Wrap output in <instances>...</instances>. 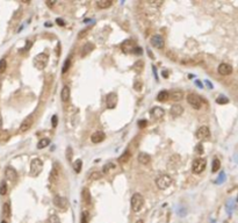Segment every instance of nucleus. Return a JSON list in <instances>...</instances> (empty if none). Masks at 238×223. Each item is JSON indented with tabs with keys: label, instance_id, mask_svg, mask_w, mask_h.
I'll return each instance as SVG.
<instances>
[{
	"label": "nucleus",
	"instance_id": "obj_13",
	"mask_svg": "<svg viewBox=\"0 0 238 223\" xmlns=\"http://www.w3.org/2000/svg\"><path fill=\"white\" fill-rule=\"evenodd\" d=\"M150 115H151L152 118H155V120H160L165 115V111L162 107H154L150 111Z\"/></svg>",
	"mask_w": 238,
	"mask_h": 223
},
{
	"label": "nucleus",
	"instance_id": "obj_40",
	"mask_svg": "<svg viewBox=\"0 0 238 223\" xmlns=\"http://www.w3.org/2000/svg\"><path fill=\"white\" fill-rule=\"evenodd\" d=\"M146 126H148V121H146V120H140V121H138V127L140 128H144Z\"/></svg>",
	"mask_w": 238,
	"mask_h": 223
},
{
	"label": "nucleus",
	"instance_id": "obj_6",
	"mask_svg": "<svg viewBox=\"0 0 238 223\" xmlns=\"http://www.w3.org/2000/svg\"><path fill=\"white\" fill-rule=\"evenodd\" d=\"M121 49L124 54H134L136 53V50L138 49L137 43L132 40H127L121 44Z\"/></svg>",
	"mask_w": 238,
	"mask_h": 223
},
{
	"label": "nucleus",
	"instance_id": "obj_11",
	"mask_svg": "<svg viewBox=\"0 0 238 223\" xmlns=\"http://www.w3.org/2000/svg\"><path fill=\"white\" fill-rule=\"evenodd\" d=\"M150 43H151L152 47H155V48H157V49H163V48H164V44H165V41H164L163 36H160V35H155V36L151 37Z\"/></svg>",
	"mask_w": 238,
	"mask_h": 223
},
{
	"label": "nucleus",
	"instance_id": "obj_21",
	"mask_svg": "<svg viewBox=\"0 0 238 223\" xmlns=\"http://www.w3.org/2000/svg\"><path fill=\"white\" fill-rule=\"evenodd\" d=\"M81 198H82L84 202L86 203V204H91V203H92L91 192L87 190V188H82V191H81Z\"/></svg>",
	"mask_w": 238,
	"mask_h": 223
},
{
	"label": "nucleus",
	"instance_id": "obj_46",
	"mask_svg": "<svg viewBox=\"0 0 238 223\" xmlns=\"http://www.w3.org/2000/svg\"><path fill=\"white\" fill-rule=\"evenodd\" d=\"M3 126V117H1V114H0V128Z\"/></svg>",
	"mask_w": 238,
	"mask_h": 223
},
{
	"label": "nucleus",
	"instance_id": "obj_47",
	"mask_svg": "<svg viewBox=\"0 0 238 223\" xmlns=\"http://www.w3.org/2000/svg\"><path fill=\"white\" fill-rule=\"evenodd\" d=\"M136 223H144V222H143V220H137V221H136Z\"/></svg>",
	"mask_w": 238,
	"mask_h": 223
},
{
	"label": "nucleus",
	"instance_id": "obj_44",
	"mask_svg": "<svg viewBox=\"0 0 238 223\" xmlns=\"http://www.w3.org/2000/svg\"><path fill=\"white\" fill-rule=\"evenodd\" d=\"M57 23H58L59 26H64V21H62L60 19H57Z\"/></svg>",
	"mask_w": 238,
	"mask_h": 223
},
{
	"label": "nucleus",
	"instance_id": "obj_41",
	"mask_svg": "<svg viewBox=\"0 0 238 223\" xmlns=\"http://www.w3.org/2000/svg\"><path fill=\"white\" fill-rule=\"evenodd\" d=\"M195 152H196V153H199V155H201V153L203 152V146H202V144H201V143L196 145V150H195Z\"/></svg>",
	"mask_w": 238,
	"mask_h": 223
},
{
	"label": "nucleus",
	"instance_id": "obj_29",
	"mask_svg": "<svg viewBox=\"0 0 238 223\" xmlns=\"http://www.w3.org/2000/svg\"><path fill=\"white\" fill-rule=\"evenodd\" d=\"M211 167H213V168H211L213 172H217V171L219 170V167H221V162H219V159L215 158V159L213 160V166H211Z\"/></svg>",
	"mask_w": 238,
	"mask_h": 223
},
{
	"label": "nucleus",
	"instance_id": "obj_32",
	"mask_svg": "<svg viewBox=\"0 0 238 223\" xmlns=\"http://www.w3.org/2000/svg\"><path fill=\"white\" fill-rule=\"evenodd\" d=\"M70 66H71V59H70V58H67V59L65 61V63H64L63 69H62V73H66V72H67V70L70 69Z\"/></svg>",
	"mask_w": 238,
	"mask_h": 223
},
{
	"label": "nucleus",
	"instance_id": "obj_43",
	"mask_svg": "<svg viewBox=\"0 0 238 223\" xmlns=\"http://www.w3.org/2000/svg\"><path fill=\"white\" fill-rule=\"evenodd\" d=\"M55 4H56V1H47V5H48L49 7H53Z\"/></svg>",
	"mask_w": 238,
	"mask_h": 223
},
{
	"label": "nucleus",
	"instance_id": "obj_38",
	"mask_svg": "<svg viewBox=\"0 0 238 223\" xmlns=\"http://www.w3.org/2000/svg\"><path fill=\"white\" fill-rule=\"evenodd\" d=\"M88 31H90V28H86V29H84L82 31H80V33L78 34V37H79V39H82V37H84L85 35H86V34H87Z\"/></svg>",
	"mask_w": 238,
	"mask_h": 223
},
{
	"label": "nucleus",
	"instance_id": "obj_8",
	"mask_svg": "<svg viewBox=\"0 0 238 223\" xmlns=\"http://www.w3.org/2000/svg\"><path fill=\"white\" fill-rule=\"evenodd\" d=\"M54 204L60 210H66L67 207H69V202L67 200L60 195H55L54 196Z\"/></svg>",
	"mask_w": 238,
	"mask_h": 223
},
{
	"label": "nucleus",
	"instance_id": "obj_12",
	"mask_svg": "<svg viewBox=\"0 0 238 223\" xmlns=\"http://www.w3.org/2000/svg\"><path fill=\"white\" fill-rule=\"evenodd\" d=\"M33 122H34V115L31 114V115L27 116V117L23 120V121H22V123H21V126H20V131H21V132H25V131L29 130L30 127L33 126Z\"/></svg>",
	"mask_w": 238,
	"mask_h": 223
},
{
	"label": "nucleus",
	"instance_id": "obj_3",
	"mask_svg": "<svg viewBox=\"0 0 238 223\" xmlns=\"http://www.w3.org/2000/svg\"><path fill=\"white\" fill-rule=\"evenodd\" d=\"M207 166V160L206 158H196L193 160V164H192V171L193 173L195 174H200L201 172L205 171Z\"/></svg>",
	"mask_w": 238,
	"mask_h": 223
},
{
	"label": "nucleus",
	"instance_id": "obj_23",
	"mask_svg": "<svg viewBox=\"0 0 238 223\" xmlns=\"http://www.w3.org/2000/svg\"><path fill=\"white\" fill-rule=\"evenodd\" d=\"M112 4H113V1H110V0H100V1H96V6L100 9H106V8L110 7Z\"/></svg>",
	"mask_w": 238,
	"mask_h": 223
},
{
	"label": "nucleus",
	"instance_id": "obj_1",
	"mask_svg": "<svg viewBox=\"0 0 238 223\" xmlns=\"http://www.w3.org/2000/svg\"><path fill=\"white\" fill-rule=\"evenodd\" d=\"M130 203H131V209H132V212H135V213L140 212V210L142 209V207H143V204H144V199H143L142 194H140V193H135V194L131 196Z\"/></svg>",
	"mask_w": 238,
	"mask_h": 223
},
{
	"label": "nucleus",
	"instance_id": "obj_26",
	"mask_svg": "<svg viewBox=\"0 0 238 223\" xmlns=\"http://www.w3.org/2000/svg\"><path fill=\"white\" fill-rule=\"evenodd\" d=\"M50 144V140L49 138H42L37 143V149H44Z\"/></svg>",
	"mask_w": 238,
	"mask_h": 223
},
{
	"label": "nucleus",
	"instance_id": "obj_14",
	"mask_svg": "<svg viewBox=\"0 0 238 223\" xmlns=\"http://www.w3.org/2000/svg\"><path fill=\"white\" fill-rule=\"evenodd\" d=\"M106 102L108 108H115L117 104V94L116 93H109L106 97Z\"/></svg>",
	"mask_w": 238,
	"mask_h": 223
},
{
	"label": "nucleus",
	"instance_id": "obj_37",
	"mask_svg": "<svg viewBox=\"0 0 238 223\" xmlns=\"http://www.w3.org/2000/svg\"><path fill=\"white\" fill-rule=\"evenodd\" d=\"M113 167H115V165H114L113 163H107L106 165H104V168H102L104 173H107L108 170H110V168H113Z\"/></svg>",
	"mask_w": 238,
	"mask_h": 223
},
{
	"label": "nucleus",
	"instance_id": "obj_48",
	"mask_svg": "<svg viewBox=\"0 0 238 223\" xmlns=\"http://www.w3.org/2000/svg\"><path fill=\"white\" fill-rule=\"evenodd\" d=\"M0 223H7V221H5V220H4V221H1Z\"/></svg>",
	"mask_w": 238,
	"mask_h": 223
},
{
	"label": "nucleus",
	"instance_id": "obj_9",
	"mask_svg": "<svg viewBox=\"0 0 238 223\" xmlns=\"http://www.w3.org/2000/svg\"><path fill=\"white\" fill-rule=\"evenodd\" d=\"M217 72L222 76H229L232 73V66L228 63H221L217 67Z\"/></svg>",
	"mask_w": 238,
	"mask_h": 223
},
{
	"label": "nucleus",
	"instance_id": "obj_24",
	"mask_svg": "<svg viewBox=\"0 0 238 223\" xmlns=\"http://www.w3.org/2000/svg\"><path fill=\"white\" fill-rule=\"evenodd\" d=\"M157 100L162 101V102H165L166 100H168V92L167 91H160L157 95Z\"/></svg>",
	"mask_w": 238,
	"mask_h": 223
},
{
	"label": "nucleus",
	"instance_id": "obj_25",
	"mask_svg": "<svg viewBox=\"0 0 238 223\" xmlns=\"http://www.w3.org/2000/svg\"><path fill=\"white\" fill-rule=\"evenodd\" d=\"M81 167H82V160H81V159L74 160V163H73V170H74L76 173H79V172H80V171H81Z\"/></svg>",
	"mask_w": 238,
	"mask_h": 223
},
{
	"label": "nucleus",
	"instance_id": "obj_10",
	"mask_svg": "<svg viewBox=\"0 0 238 223\" xmlns=\"http://www.w3.org/2000/svg\"><path fill=\"white\" fill-rule=\"evenodd\" d=\"M210 136V130L207 126H202L196 130V137L199 140H206Z\"/></svg>",
	"mask_w": 238,
	"mask_h": 223
},
{
	"label": "nucleus",
	"instance_id": "obj_2",
	"mask_svg": "<svg viewBox=\"0 0 238 223\" xmlns=\"http://www.w3.org/2000/svg\"><path fill=\"white\" fill-rule=\"evenodd\" d=\"M43 170V163L40 158H34L30 162V176L37 177Z\"/></svg>",
	"mask_w": 238,
	"mask_h": 223
},
{
	"label": "nucleus",
	"instance_id": "obj_36",
	"mask_svg": "<svg viewBox=\"0 0 238 223\" xmlns=\"http://www.w3.org/2000/svg\"><path fill=\"white\" fill-rule=\"evenodd\" d=\"M72 156H73V151H72V149L69 146V148L66 149V158H67V160L71 162V160H72Z\"/></svg>",
	"mask_w": 238,
	"mask_h": 223
},
{
	"label": "nucleus",
	"instance_id": "obj_15",
	"mask_svg": "<svg viewBox=\"0 0 238 223\" xmlns=\"http://www.w3.org/2000/svg\"><path fill=\"white\" fill-rule=\"evenodd\" d=\"M5 176H6V178H7L8 180H11V181H14L16 178H18V173H16L15 168H13L12 166L6 167V170H5Z\"/></svg>",
	"mask_w": 238,
	"mask_h": 223
},
{
	"label": "nucleus",
	"instance_id": "obj_20",
	"mask_svg": "<svg viewBox=\"0 0 238 223\" xmlns=\"http://www.w3.org/2000/svg\"><path fill=\"white\" fill-rule=\"evenodd\" d=\"M182 98H183V93L181 91H172L171 93H168V99H171L174 102L180 101Z\"/></svg>",
	"mask_w": 238,
	"mask_h": 223
},
{
	"label": "nucleus",
	"instance_id": "obj_16",
	"mask_svg": "<svg viewBox=\"0 0 238 223\" xmlns=\"http://www.w3.org/2000/svg\"><path fill=\"white\" fill-rule=\"evenodd\" d=\"M93 49H94V44L91 43V42H87L86 44H85L81 48V50H80V56L81 57H86L88 54H91V51H93Z\"/></svg>",
	"mask_w": 238,
	"mask_h": 223
},
{
	"label": "nucleus",
	"instance_id": "obj_5",
	"mask_svg": "<svg viewBox=\"0 0 238 223\" xmlns=\"http://www.w3.org/2000/svg\"><path fill=\"white\" fill-rule=\"evenodd\" d=\"M49 62V56L47 54H39L34 58V65L37 70H43Z\"/></svg>",
	"mask_w": 238,
	"mask_h": 223
},
{
	"label": "nucleus",
	"instance_id": "obj_34",
	"mask_svg": "<svg viewBox=\"0 0 238 223\" xmlns=\"http://www.w3.org/2000/svg\"><path fill=\"white\" fill-rule=\"evenodd\" d=\"M90 222V214L88 212H82L81 214V223H88Z\"/></svg>",
	"mask_w": 238,
	"mask_h": 223
},
{
	"label": "nucleus",
	"instance_id": "obj_22",
	"mask_svg": "<svg viewBox=\"0 0 238 223\" xmlns=\"http://www.w3.org/2000/svg\"><path fill=\"white\" fill-rule=\"evenodd\" d=\"M137 159H138V162H140L141 164L146 165V164H149V163H150L151 157H150L149 153H146V152H141L140 155H138V157H137Z\"/></svg>",
	"mask_w": 238,
	"mask_h": 223
},
{
	"label": "nucleus",
	"instance_id": "obj_42",
	"mask_svg": "<svg viewBox=\"0 0 238 223\" xmlns=\"http://www.w3.org/2000/svg\"><path fill=\"white\" fill-rule=\"evenodd\" d=\"M57 120H58L57 115H54V116L51 117V124H53V127H54V128H55V127H57Z\"/></svg>",
	"mask_w": 238,
	"mask_h": 223
},
{
	"label": "nucleus",
	"instance_id": "obj_17",
	"mask_svg": "<svg viewBox=\"0 0 238 223\" xmlns=\"http://www.w3.org/2000/svg\"><path fill=\"white\" fill-rule=\"evenodd\" d=\"M105 137H106V135H105V132H102V131H95L94 134H92V136H91V141L93 142V143H100V142H102L104 140H105Z\"/></svg>",
	"mask_w": 238,
	"mask_h": 223
},
{
	"label": "nucleus",
	"instance_id": "obj_27",
	"mask_svg": "<svg viewBox=\"0 0 238 223\" xmlns=\"http://www.w3.org/2000/svg\"><path fill=\"white\" fill-rule=\"evenodd\" d=\"M129 158H130V152L127 150L122 156H120V158H118V163H121V164H124V163H127L128 160H129Z\"/></svg>",
	"mask_w": 238,
	"mask_h": 223
},
{
	"label": "nucleus",
	"instance_id": "obj_30",
	"mask_svg": "<svg viewBox=\"0 0 238 223\" xmlns=\"http://www.w3.org/2000/svg\"><path fill=\"white\" fill-rule=\"evenodd\" d=\"M47 223H60V218H59L57 215L53 214V215H50V216H49V218H48Z\"/></svg>",
	"mask_w": 238,
	"mask_h": 223
},
{
	"label": "nucleus",
	"instance_id": "obj_45",
	"mask_svg": "<svg viewBox=\"0 0 238 223\" xmlns=\"http://www.w3.org/2000/svg\"><path fill=\"white\" fill-rule=\"evenodd\" d=\"M167 73H168L167 71H163V77H164V78H167V77H168V75H167Z\"/></svg>",
	"mask_w": 238,
	"mask_h": 223
},
{
	"label": "nucleus",
	"instance_id": "obj_31",
	"mask_svg": "<svg viewBox=\"0 0 238 223\" xmlns=\"http://www.w3.org/2000/svg\"><path fill=\"white\" fill-rule=\"evenodd\" d=\"M7 194V184L6 181H1L0 184V195H6Z\"/></svg>",
	"mask_w": 238,
	"mask_h": 223
},
{
	"label": "nucleus",
	"instance_id": "obj_28",
	"mask_svg": "<svg viewBox=\"0 0 238 223\" xmlns=\"http://www.w3.org/2000/svg\"><path fill=\"white\" fill-rule=\"evenodd\" d=\"M3 214L6 216V217H9L11 216V206L8 202H6L3 207Z\"/></svg>",
	"mask_w": 238,
	"mask_h": 223
},
{
	"label": "nucleus",
	"instance_id": "obj_39",
	"mask_svg": "<svg viewBox=\"0 0 238 223\" xmlns=\"http://www.w3.org/2000/svg\"><path fill=\"white\" fill-rule=\"evenodd\" d=\"M134 89H135L136 91H141V89H142V83H141V81H135Z\"/></svg>",
	"mask_w": 238,
	"mask_h": 223
},
{
	"label": "nucleus",
	"instance_id": "obj_33",
	"mask_svg": "<svg viewBox=\"0 0 238 223\" xmlns=\"http://www.w3.org/2000/svg\"><path fill=\"white\" fill-rule=\"evenodd\" d=\"M6 67H7V62L5 58L0 59V73H4L6 71Z\"/></svg>",
	"mask_w": 238,
	"mask_h": 223
},
{
	"label": "nucleus",
	"instance_id": "obj_7",
	"mask_svg": "<svg viewBox=\"0 0 238 223\" xmlns=\"http://www.w3.org/2000/svg\"><path fill=\"white\" fill-rule=\"evenodd\" d=\"M187 102H188L194 109H200L202 106V99L195 93H189L187 95Z\"/></svg>",
	"mask_w": 238,
	"mask_h": 223
},
{
	"label": "nucleus",
	"instance_id": "obj_35",
	"mask_svg": "<svg viewBox=\"0 0 238 223\" xmlns=\"http://www.w3.org/2000/svg\"><path fill=\"white\" fill-rule=\"evenodd\" d=\"M101 176H102V174H101L100 172H98V171H94V172H92L90 174V179L91 180H96V179H100Z\"/></svg>",
	"mask_w": 238,
	"mask_h": 223
},
{
	"label": "nucleus",
	"instance_id": "obj_18",
	"mask_svg": "<svg viewBox=\"0 0 238 223\" xmlns=\"http://www.w3.org/2000/svg\"><path fill=\"white\" fill-rule=\"evenodd\" d=\"M70 93H71V91H70L69 86H63V89L60 91V99L63 102H67L70 100Z\"/></svg>",
	"mask_w": 238,
	"mask_h": 223
},
{
	"label": "nucleus",
	"instance_id": "obj_4",
	"mask_svg": "<svg viewBox=\"0 0 238 223\" xmlns=\"http://www.w3.org/2000/svg\"><path fill=\"white\" fill-rule=\"evenodd\" d=\"M172 184V178L168 174H160L157 179H156V185L159 190H166L171 186Z\"/></svg>",
	"mask_w": 238,
	"mask_h": 223
},
{
	"label": "nucleus",
	"instance_id": "obj_19",
	"mask_svg": "<svg viewBox=\"0 0 238 223\" xmlns=\"http://www.w3.org/2000/svg\"><path fill=\"white\" fill-rule=\"evenodd\" d=\"M170 113H171V115L173 117H178L183 113V108L180 105H173L171 107V109H170Z\"/></svg>",
	"mask_w": 238,
	"mask_h": 223
}]
</instances>
